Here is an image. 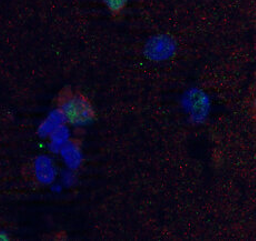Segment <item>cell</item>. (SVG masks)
I'll return each mask as SVG.
<instances>
[{
    "mask_svg": "<svg viewBox=\"0 0 256 241\" xmlns=\"http://www.w3.org/2000/svg\"><path fill=\"white\" fill-rule=\"evenodd\" d=\"M250 116L256 124V75L252 86V92H250Z\"/></svg>",
    "mask_w": 256,
    "mask_h": 241,
    "instance_id": "obj_3",
    "label": "cell"
},
{
    "mask_svg": "<svg viewBox=\"0 0 256 241\" xmlns=\"http://www.w3.org/2000/svg\"><path fill=\"white\" fill-rule=\"evenodd\" d=\"M112 18H120L124 14L130 0H102Z\"/></svg>",
    "mask_w": 256,
    "mask_h": 241,
    "instance_id": "obj_2",
    "label": "cell"
},
{
    "mask_svg": "<svg viewBox=\"0 0 256 241\" xmlns=\"http://www.w3.org/2000/svg\"><path fill=\"white\" fill-rule=\"evenodd\" d=\"M55 107L64 119L72 126H84L96 119L97 112L85 92L70 86L64 87L55 98Z\"/></svg>",
    "mask_w": 256,
    "mask_h": 241,
    "instance_id": "obj_1",
    "label": "cell"
}]
</instances>
